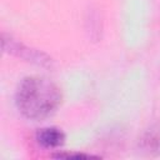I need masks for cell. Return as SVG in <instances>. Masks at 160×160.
Masks as SVG:
<instances>
[{"mask_svg":"<svg viewBox=\"0 0 160 160\" xmlns=\"http://www.w3.org/2000/svg\"><path fill=\"white\" fill-rule=\"evenodd\" d=\"M62 94L59 86L48 78L26 76L18 85L15 104L22 116L42 120L52 115L61 105Z\"/></svg>","mask_w":160,"mask_h":160,"instance_id":"cell-1","label":"cell"},{"mask_svg":"<svg viewBox=\"0 0 160 160\" xmlns=\"http://www.w3.org/2000/svg\"><path fill=\"white\" fill-rule=\"evenodd\" d=\"M138 148L142 154L158 155L160 154V120L150 125L139 138Z\"/></svg>","mask_w":160,"mask_h":160,"instance_id":"cell-2","label":"cell"},{"mask_svg":"<svg viewBox=\"0 0 160 160\" xmlns=\"http://www.w3.org/2000/svg\"><path fill=\"white\" fill-rule=\"evenodd\" d=\"M36 141L42 148H60L65 142V134L59 128H42L39 129L36 132Z\"/></svg>","mask_w":160,"mask_h":160,"instance_id":"cell-3","label":"cell"},{"mask_svg":"<svg viewBox=\"0 0 160 160\" xmlns=\"http://www.w3.org/2000/svg\"><path fill=\"white\" fill-rule=\"evenodd\" d=\"M2 40H5V41H8L9 42V52H11V54H15V55H18V56H20V58H22V59H26L28 61H32V62H36V64H39V65H44V62H49L50 60H44L42 58H48L45 54H42V52H38V51H35V50H32V49H29V48H25L24 45H21V44H19V42H16V41H14V40H11V39H9V40H6L5 38L2 39Z\"/></svg>","mask_w":160,"mask_h":160,"instance_id":"cell-4","label":"cell"}]
</instances>
